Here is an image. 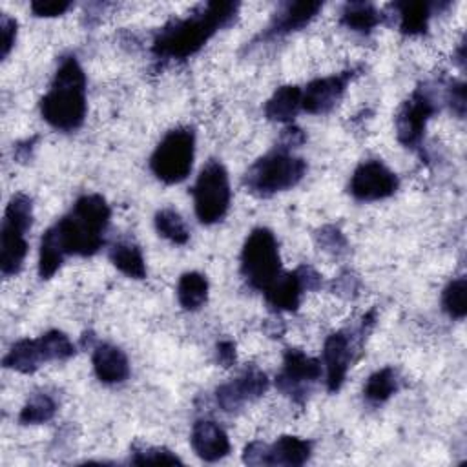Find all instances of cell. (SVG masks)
Listing matches in <instances>:
<instances>
[{
    "label": "cell",
    "instance_id": "obj_38",
    "mask_svg": "<svg viewBox=\"0 0 467 467\" xmlns=\"http://www.w3.org/2000/svg\"><path fill=\"white\" fill-rule=\"evenodd\" d=\"M265 441H250L243 451V462L246 465H265Z\"/></svg>",
    "mask_w": 467,
    "mask_h": 467
},
{
    "label": "cell",
    "instance_id": "obj_12",
    "mask_svg": "<svg viewBox=\"0 0 467 467\" xmlns=\"http://www.w3.org/2000/svg\"><path fill=\"white\" fill-rule=\"evenodd\" d=\"M400 186L398 175L381 161L370 159L361 162L348 182V192L358 201H379L390 197Z\"/></svg>",
    "mask_w": 467,
    "mask_h": 467
},
{
    "label": "cell",
    "instance_id": "obj_22",
    "mask_svg": "<svg viewBox=\"0 0 467 467\" xmlns=\"http://www.w3.org/2000/svg\"><path fill=\"white\" fill-rule=\"evenodd\" d=\"M398 11L400 31L403 35L414 36L423 35L429 27V18L432 15V5L427 2H396L392 5Z\"/></svg>",
    "mask_w": 467,
    "mask_h": 467
},
{
    "label": "cell",
    "instance_id": "obj_3",
    "mask_svg": "<svg viewBox=\"0 0 467 467\" xmlns=\"http://www.w3.org/2000/svg\"><path fill=\"white\" fill-rule=\"evenodd\" d=\"M86 75L75 55L64 57L49 91L40 99L42 119L55 130L75 131L86 119Z\"/></svg>",
    "mask_w": 467,
    "mask_h": 467
},
{
    "label": "cell",
    "instance_id": "obj_8",
    "mask_svg": "<svg viewBox=\"0 0 467 467\" xmlns=\"http://www.w3.org/2000/svg\"><path fill=\"white\" fill-rule=\"evenodd\" d=\"M376 323V312L370 310L363 316L361 323L354 330L332 332L323 345V365L327 368V389L336 392L341 389L345 376L356 359V352L361 350L363 341Z\"/></svg>",
    "mask_w": 467,
    "mask_h": 467
},
{
    "label": "cell",
    "instance_id": "obj_24",
    "mask_svg": "<svg viewBox=\"0 0 467 467\" xmlns=\"http://www.w3.org/2000/svg\"><path fill=\"white\" fill-rule=\"evenodd\" d=\"M341 24L356 33H370L381 24L383 15L368 2H348L341 11Z\"/></svg>",
    "mask_w": 467,
    "mask_h": 467
},
{
    "label": "cell",
    "instance_id": "obj_28",
    "mask_svg": "<svg viewBox=\"0 0 467 467\" xmlns=\"http://www.w3.org/2000/svg\"><path fill=\"white\" fill-rule=\"evenodd\" d=\"M155 230L161 237L168 239L173 244H186L190 239V232L186 223L173 208H162L155 213Z\"/></svg>",
    "mask_w": 467,
    "mask_h": 467
},
{
    "label": "cell",
    "instance_id": "obj_20",
    "mask_svg": "<svg viewBox=\"0 0 467 467\" xmlns=\"http://www.w3.org/2000/svg\"><path fill=\"white\" fill-rule=\"evenodd\" d=\"M46 361L47 359L38 339H20L4 356V367L22 374L36 372Z\"/></svg>",
    "mask_w": 467,
    "mask_h": 467
},
{
    "label": "cell",
    "instance_id": "obj_18",
    "mask_svg": "<svg viewBox=\"0 0 467 467\" xmlns=\"http://www.w3.org/2000/svg\"><path fill=\"white\" fill-rule=\"evenodd\" d=\"M303 292H306V290H305L299 272L296 268L294 272H286V274L281 272L263 294H265L268 306H272L274 310L294 312V310H297V306L301 303Z\"/></svg>",
    "mask_w": 467,
    "mask_h": 467
},
{
    "label": "cell",
    "instance_id": "obj_14",
    "mask_svg": "<svg viewBox=\"0 0 467 467\" xmlns=\"http://www.w3.org/2000/svg\"><path fill=\"white\" fill-rule=\"evenodd\" d=\"M354 75L356 69H347L339 75H330L308 82L305 89H301V109L312 115H323L332 111V108L341 100Z\"/></svg>",
    "mask_w": 467,
    "mask_h": 467
},
{
    "label": "cell",
    "instance_id": "obj_31",
    "mask_svg": "<svg viewBox=\"0 0 467 467\" xmlns=\"http://www.w3.org/2000/svg\"><path fill=\"white\" fill-rule=\"evenodd\" d=\"M131 463L135 465H144V463H182L181 458L164 449V447H142V449H135L133 456L130 458Z\"/></svg>",
    "mask_w": 467,
    "mask_h": 467
},
{
    "label": "cell",
    "instance_id": "obj_19",
    "mask_svg": "<svg viewBox=\"0 0 467 467\" xmlns=\"http://www.w3.org/2000/svg\"><path fill=\"white\" fill-rule=\"evenodd\" d=\"M312 454V443L299 436H279L274 443L265 447V465H286L297 467L308 462Z\"/></svg>",
    "mask_w": 467,
    "mask_h": 467
},
{
    "label": "cell",
    "instance_id": "obj_2",
    "mask_svg": "<svg viewBox=\"0 0 467 467\" xmlns=\"http://www.w3.org/2000/svg\"><path fill=\"white\" fill-rule=\"evenodd\" d=\"M237 2H208L184 18H173L162 26L151 44L159 60H184L195 55L221 27L237 15Z\"/></svg>",
    "mask_w": 467,
    "mask_h": 467
},
{
    "label": "cell",
    "instance_id": "obj_29",
    "mask_svg": "<svg viewBox=\"0 0 467 467\" xmlns=\"http://www.w3.org/2000/svg\"><path fill=\"white\" fill-rule=\"evenodd\" d=\"M441 308L449 317L463 319L467 314V279L460 275L452 279L441 294Z\"/></svg>",
    "mask_w": 467,
    "mask_h": 467
},
{
    "label": "cell",
    "instance_id": "obj_7",
    "mask_svg": "<svg viewBox=\"0 0 467 467\" xmlns=\"http://www.w3.org/2000/svg\"><path fill=\"white\" fill-rule=\"evenodd\" d=\"M241 274L244 281L265 292L281 274V257L275 235L268 228H254L241 250Z\"/></svg>",
    "mask_w": 467,
    "mask_h": 467
},
{
    "label": "cell",
    "instance_id": "obj_37",
    "mask_svg": "<svg viewBox=\"0 0 467 467\" xmlns=\"http://www.w3.org/2000/svg\"><path fill=\"white\" fill-rule=\"evenodd\" d=\"M215 359L221 367L228 368L235 363V345L230 339H223L215 347Z\"/></svg>",
    "mask_w": 467,
    "mask_h": 467
},
{
    "label": "cell",
    "instance_id": "obj_6",
    "mask_svg": "<svg viewBox=\"0 0 467 467\" xmlns=\"http://www.w3.org/2000/svg\"><path fill=\"white\" fill-rule=\"evenodd\" d=\"M195 157V131L193 128L181 126L170 130L157 144L150 157L151 173L166 182L177 184L184 181L193 164Z\"/></svg>",
    "mask_w": 467,
    "mask_h": 467
},
{
    "label": "cell",
    "instance_id": "obj_1",
    "mask_svg": "<svg viewBox=\"0 0 467 467\" xmlns=\"http://www.w3.org/2000/svg\"><path fill=\"white\" fill-rule=\"evenodd\" d=\"M111 210L99 193L78 197L73 208L46 230L40 241L38 275L53 277L67 255H93L104 244Z\"/></svg>",
    "mask_w": 467,
    "mask_h": 467
},
{
    "label": "cell",
    "instance_id": "obj_10",
    "mask_svg": "<svg viewBox=\"0 0 467 467\" xmlns=\"http://www.w3.org/2000/svg\"><path fill=\"white\" fill-rule=\"evenodd\" d=\"M321 361L306 356L299 348H286L283 356V367L275 376V387L294 401L306 400L314 383L321 378Z\"/></svg>",
    "mask_w": 467,
    "mask_h": 467
},
{
    "label": "cell",
    "instance_id": "obj_9",
    "mask_svg": "<svg viewBox=\"0 0 467 467\" xmlns=\"http://www.w3.org/2000/svg\"><path fill=\"white\" fill-rule=\"evenodd\" d=\"M230 199L232 190L228 171L219 161L210 159L199 171L193 186V206L197 219L202 224L219 223L230 208Z\"/></svg>",
    "mask_w": 467,
    "mask_h": 467
},
{
    "label": "cell",
    "instance_id": "obj_35",
    "mask_svg": "<svg viewBox=\"0 0 467 467\" xmlns=\"http://www.w3.org/2000/svg\"><path fill=\"white\" fill-rule=\"evenodd\" d=\"M71 7V2L66 0H36L31 2V11L36 16H58Z\"/></svg>",
    "mask_w": 467,
    "mask_h": 467
},
{
    "label": "cell",
    "instance_id": "obj_4",
    "mask_svg": "<svg viewBox=\"0 0 467 467\" xmlns=\"http://www.w3.org/2000/svg\"><path fill=\"white\" fill-rule=\"evenodd\" d=\"M306 173V162L277 148L257 159L244 173V186L257 197H272L294 188Z\"/></svg>",
    "mask_w": 467,
    "mask_h": 467
},
{
    "label": "cell",
    "instance_id": "obj_26",
    "mask_svg": "<svg viewBox=\"0 0 467 467\" xmlns=\"http://www.w3.org/2000/svg\"><path fill=\"white\" fill-rule=\"evenodd\" d=\"M398 389H400L398 372L392 367H385V368H379V370H376L374 374L368 376V379L363 387V396L368 403L381 405L392 394H396Z\"/></svg>",
    "mask_w": 467,
    "mask_h": 467
},
{
    "label": "cell",
    "instance_id": "obj_21",
    "mask_svg": "<svg viewBox=\"0 0 467 467\" xmlns=\"http://www.w3.org/2000/svg\"><path fill=\"white\" fill-rule=\"evenodd\" d=\"M301 109V88L281 86L265 102V117L274 122H290Z\"/></svg>",
    "mask_w": 467,
    "mask_h": 467
},
{
    "label": "cell",
    "instance_id": "obj_23",
    "mask_svg": "<svg viewBox=\"0 0 467 467\" xmlns=\"http://www.w3.org/2000/svg\"><path fill=\"white\" fill-rule=\"evenodd\" d=\"M109 261L117 270H120L128 277H133V279L146 277V263H144L142 252L133 243H128V241L115 243L109 248Z\"/></svg>",
    "mask_w": 467,
    "mask_h": 467
},
{
    "label": "cell",
    "instance_id": "obj_5",
    "mask_svg": "<svg viewBox=\"0 0 467 467\" xmlns=\"http://www.w3.org/2000/svg\"><path fill=\"white\" fill-rule=\"evenodd\" d=\"M33 223V201L26 193H16L9 199L0 230V270L11 277L22 270L27 255L26 232Z\"/></svg>",
    "mask_w": 467,
    "mask_h": 467
},
{
    "label": "cell",
    "instance_id": "obj_32",
    "mask_svg": "<svg viewBox=\"0 0 467 467\" xmlns=\"http://www.w3.org/2000/svg\"><path fill=\"white\" fill-rule=\"evenodd\" d=\"M316 241H317L319 248H323L325 252H328L332 255L345 254L347 246H348L345 235L336 226H323L321 230H317Z\"/></svg>",
    "mask_w": 467,
    "mask_h": 467
},
{
    "label": "cell",
    "instance_id": "obj_16",
    "mask_svg": "<svg viewBox=\"0 0 467 467\" xmlns=\"http://www.w3.org/2000/svg\"><path fill=\"white\" fill-rule=\"evenodd\" d=\"M193 452L204 462H217L230 452V440L223 427L212 420H197L190 438Z\"/></svg>",
    "mask_w": 467,
    "mask_h": 467
},
{
    "label": "cell",
    "instance_id": "obj_15",
    "mask_svg": "<svg viewBox=\"0 0 467 467\" xmlns=\"http://www.w3.org/2000/svg\"><path fill=\"white\" fill-rule=\"evenodd\" d=\"M323 4L321 2H286L281 5V9L274 15L272 22L261 33V38H277L283 35H288L292 31H297L305 27L319 11Z\"/></svg>",
    "mask_w": 467,
    "mask_h": 467
},
{
    "label": "cell",
    "instance_id": "obj_25",
    "mask_svg": "<svg viewBox=\"0 0 467 467\" xmlns=\"http://www.w3.org/2000/svg\"><path fill=\"white\" fill-rule=\"evenodd\" d=\"M177 299L184 310H199L208 299V279L199 272H184L177 283Z\"/></svg>",
    "mask_w": 467,
    "mask_h": 467
},
{
    "label": "cell",
    "instance_id": "obj_33",
    "mask_svg": "<svg viewBox=\"0 0 467 467\" xmlns=\"http://www.w3.org/2000/svg\"><path fill=\"white\" fill-rule=\"evenodd\" d=\"M0 35H2V40H0V57L5 58L16 40V20L11 18L9 15H2L0 16Z\"/></svg>",
    "mask_w": 467,
    "mask_h": 467
},
{
    "label": "cell",
    "instance_id": "obj_30",
    "mask_svg": "<svg viewBox=\"0 0 467 467\" xmlns=\"http://www.w3.org/2000/svg\"><path fill=\"white\" fill-rule=\"evenodd\" d=\"M47 361H64L75 354V345L60 330H49L38 337Z\"/></svg>",
    "mask_w": 467,
    "mask_h": 467
},
{
    "label": "cell",
    "instance_id": "obj_17",
    "mask_svg": "<svg viewBox=\"0 0 467 467\" xmlns=\"http://www.w3.org/2000/svg\"><path fill=\"white\" fill-rule=\"evenodd\" d=\"M95 376L108 385L122 383L130 376V361L126 354L109 343H99L93 348L91 356Z\"/></svg>",
    "mask_w": 467,
    "mask_h": 467
},
{
    "label": "cell",
    "instance_id": "obj_34",
    "mask_svg": "<svg viewBox=\"0 0 467 467\" xmlns=\"http://www.w3.org/2000/svg\"><path fill=\"white\" fill-rule=\"evenodd\" d=\"M445 100H447L451 111L462 119L465 115V106H467V102H465L467 100L465 84L463 82H452L447 89Z\"/></svg>",
    "mask_w": 467,
    "mask_h": 467
},
{
    "label": "cell",
    "instance_id": "obj_11",
    "mask_svg": "<svg viewBox=\"0 0 467 467\" xmlns=\"http://www.w3.org/2000/svg\"><path fill=\"white\" fill-rule=\"evenodd\" d=\"M438 111V104L429 88H416L412 95L401 104L396 115V137L410 150L420 148L427 122Z\"/></svg>",
    "mask_w": 467,
    "mask_h": 467
},
{
    "label": "cell",
    "instance_id": "obj_39",
    "mask_svg": "<svg viewBox=\"0 0 467 467\" xmlns=\"http://www.w3.org/2000/svg\"><path fill=\"white\" fill-rule=\"evenodd\" d=\"M303 142H305V133L299 128H296V126H286L283 130V133H281L277 148H283V150L290 151L292 148H296V146H299Z\"/></svg>",
    "mask_w": 467,
    "mask_h": 467
},
{
    "label": "cell",
    "instance_id": "obj_27",
    "mask_svg": "<svg viewBox=\"0 0 467 467\" xmlns=\"http://www.w3.org/2000/svg\"><path fill=\"white\" fill-rule=\"evenodd\" d=\"M57 412L55 400L46 392H35L29 396L26 405L18 414V421L22 425H38L49 421Z\"/></svg>",
    "mask_w": 467,
    "mask_h": 467
},
{
    "label": "cell",
    "instance_id": "obj_13",
    "mask_svg": "<svg viewBox=\"0 0 467 467\" xmlns=\"http://www.w3.org/2000/svg\"><path fill=\"white\" fill-rule=\"evenodd\" d=\"M266 374L255 365H250L232 381L219 385L215 390V400L224 412H237L246 403L261 398L266 392Z\"/></svg>",
    "mask_w": 467,
    "mask_h": 467
},
{
    "label": "cell",
    "instance_id": "obj_36",
    "mask_svg": "<svg viewBox=\"0 0 467 467\" xmlns=\"http://www.w3.org/2000/svg\"><path fill=\"white\" fill-rule=\"evenodd\" d=\"M358 288H359V281H358L356 275H352L350 272L341 274V275L336 277V281L332 283V290H334L337 296H343V297H354V296L358 294Z\"/></svg>",
    "mask_w": 467,
    "mask_h": 467
}]
</instances>
